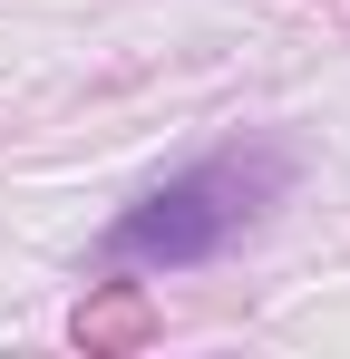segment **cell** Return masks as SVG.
<instances>
[{
	"label": "cell",
	"mask_w": 350,
	"mask_h": 359,
	"mask_svg": "<svg viewBox=\"0 0 350 359\" xmlns=\"http://www.w3.org/2000/svg\"><path fill=\"white\" fill-rule=\"evenodd\" d=\"M283 184H292L283 146H263V136H253V146H224V156L166 175L156 194H136L108 224V262H127V272H195V262H214L233 233H253Z\"/></svg>",
	"instance_id": "6da1fadb"
}]
</instances>
